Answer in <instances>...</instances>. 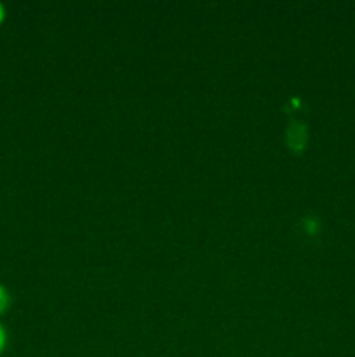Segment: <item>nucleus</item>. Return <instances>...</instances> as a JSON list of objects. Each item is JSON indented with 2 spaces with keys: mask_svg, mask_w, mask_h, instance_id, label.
<instances>
[{
  "mask_svg": "<svg viewBox=\"0 0 355 357\" xmlns=\"http://www.w3.org/2000/svg\"><path fill=\"white\" fill-rule=\"evenodd\" d=\"M6 345H7V333H6V330H3L2 324H0V354L3 352Z\"/></svg>",
  "mask_w": 355,
  "mask_h": 357,
  "instance_id": "obj_2",
  "label": "nucleus"
},
{
  "mask_svg": "<svg viewBox=\"0 0 355 357\" xmlns=\"http://www.w3.org/2000/svg\"><path fill=\"white\" fill-rule=\"evenodd\" d=\"M3 20H6V7H3L2 3H0V23H2Z\"/></svg>",
  "mask_w": 355,
  "mask_h": 357,
  "instance_id": "obj_3",
  "label": "nucleus"
},
{
  "mask_svg": "<svg viewBox=\"0 0 355 357\" xmlns=\"http://www.w3.org/2000/svg\"><path fill=\"white\" fill-rule=\"evenodd\" d=\"M9 302H10L9 293H7V289L0 284V314L6 312L7 307H9Z\"/></svg>",
  "mask_w": 355,
  "mask_h": 357,
  "instance_id": "obj_1",
  "label": "nucleus"
}]
</instances>
